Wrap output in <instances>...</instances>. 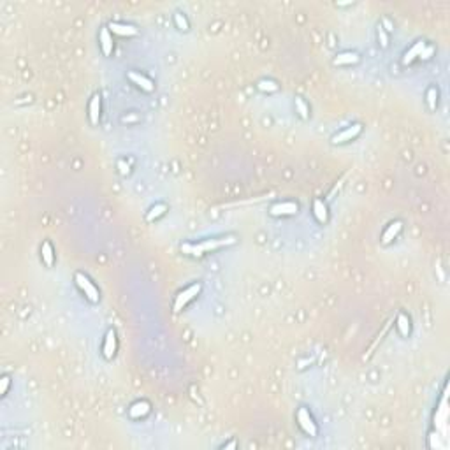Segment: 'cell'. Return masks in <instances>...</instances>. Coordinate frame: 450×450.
I'll list each match as a JSON object with an SVG mask.
<instances>
[{
    "instance_id": "6da1fadb",
    "label": "cell",
    "mask_w": 450,
    "mask_h": 450,
    "mask_svg": "<svg viewBox=\"0 0 450 450\" xmlns=\"http://www.w3.org/2000/svg\"><path fill=\"white\" fill-rule=\"evenodd\" d=\"M236 238L229 236V238H220V239H206L203 243H187L181 244V252L187 253V255H194V257H201L204 253L215 252V250H220V248L227 246V244H234Z\"/></svg>"
},
{
    "instance_id": "7a4b0ae2",
    "label": "cell",
    "mask_w": 450,
    "mask_h": 450,
    "mask_svg": "<svg viewBox=\"0 0 450 450\" xmlns=\"http://www.w3.org/2000/svg\"><path fill=\"white\" fill-rule=\"evenodd\" d=\"M74 280H76L77 287L81 288V292L85 294L86 297H88V301L92 302H99L100 296H99V290H97V287H95L94 283L90 281V278L88 276H85L83 273H76V276H74Z\"/></svg>"
},
{
    "instance_id": "3957f363",
    "label": "cell",
    "mask_w": 450,
    "mask_h": 450,
    "mask_svg": "<svg viewBox=\"0 0 450 450\" xmlns=\"http://www.w3.org/2000/svg\"><path fill=\"white\" fill-rule=\"evenodd\" d=\"M297 424H299V428L306 432L308 436L315 438L317 434H319L317 422L313 420V417H311V413L308 412L306 408H299V412H297Z\"/></svg>"
},
{
    "instance_id": "277c9868",
    "label": "cell",
    "mask_w": 450,
    "mask_h": 450,
    "mask_svg": "<svg viewBox=\"0 0 450 450\" xmlns=\"http://www.w3.org/2000/svg\"><path fill=\"white\" fill-rule=\"evenodd\" d=\"M201 288H203V285L201 283H194V285H190L188 288H185V290H181L178 296H176V299H174V311L178 313V311H181L183 310L187 304H188L192 299H194L195 296H197L199 292H201Z\"/></svg>"
},
{
    "instance_id": "5b68a950",
    "label": "cell",
    "mask_w": 450,
    "mask_h": 450,
    "mask_svg": "<svg viewBox=\"0 0 450 450\" xmlns=\"http://www.w3.org/2000/svg\"><path fill=\"white\" fill-rule=\"evenodd\" d=\"M362 132V125L360 123H354V125L347 127L345 131L338 132L336 135H333V139H331V143L333 144H343V143H348V141L356 139L357 135Z\"/></svg>"
},
{
    "instance_id": "8992f818",
    "label": "cell",
    "mask_w": 450,
    "mask_h": 450,
    "mask_svg": "<svg viewBox=\"0 0 450 450\" xmlns=\"http://www.w3.org/2000/svg\"><path fill=\"white\" fill-rule=\"evenodd\" d=\"M129 79H131V81L134 83L135 86H139L143 92H148V94H151V92L155 90L153 81H151L150 77L144 76V74L137 72V71H131V72H129Z\"/></svg>"
},
{
    "instance_id": "52a82bcc",
    "label": "cell",
    "mask_w": 450,
    "mask_h": 450,
    "mask_svg": "<svg viewBox=\"0 0 450 450\" xmlns=\"http://www.w3.org/2000/svg\"><path fill=\"white\" fill-rule=\"evenodd\" d=\"M297 211H299V206L296 203H278L269 207V213L273 216H288L296 215Z\"/></svg>"
},
{
    "instance_id": "ba28073f",
    "label": "cell",
    "mask_w": 450,
    "mask_h": 450,
    "mask_svg": "<svg viewBox=\"0 0 450 450\" xmlns=\"http://www.w3.org/2000/svg\"><path fill=\"white\" fill-rule=\"evenodd\" d=\"M114 352H116V333H114V329H109L106 338H104V357L111 360L114 357Z\"/></svg>"
},
{
    "instance_id": "9c48e42d",
    "label": "cell",
    "mask_w": 450,
    "mask_h": 450,
    "mask_svg": "<svg viewBox=\"0 0 450 450\" xmlns=\"http://www.w3.org/2000/svg\"><path fill=\"white\" fill-rule=\"evenodd\" d=\"M109 30L112 32V34H116V36H122V37H132V36H137V28L132 27V25H127V23H116V21H111L109 23Z\"/></svg>"
},
{
    "instance_id": "30bf717a",
    "label": "cell",
    "mask_w": 450,
    "mask_h": 450,
    "mask_svg": "<svg viewBox=\"0 0 450 450\" xmlns=\"http://www.w3.org/2000/svg\"><path fill=\"white\" fill-rule=\"evenodd\" d=\"M99 42H100V48H102V53L106 55V56H109V55L112 53V50H114V42H112L111 30H109L108 27H102V30H100Z\"/></svg>"
},
{
    "instance_id": "8fae6325",
    "label": "cell",
    "mask_w": 450,
    "mask_h": 450,
    "mask_svg": "<svg viewBox=\"0 0 450 450\" xmlns=\"http://www.w3.org/2000/svg\"><path fill=\"white\" fill-rule=\"evenodd\" d=\"M88 116H90L92 125H97L100 120V95L95 94L88 104Z\"/></svg>"
},
{
    "instance_id": "7c38bea8",
    "label": "cell",
    "mask_w": 450,
    "mask_h": 450,
    "mask_svg": "<svg viewBox=\"0 0 450 450\" xmlns=\"http://www.w3.org/2000/svg\"><path fill=\"white\" fill-rule=\"evenodd\" d=\"M313 215L320 224H327L329 222V209L327 204L322 201V199H315L313 201Z\"/></svg>"
},
{
    "instance_id": "4fadbf2b",
    "label": "cell",
    "mask_w": 450,
    "mask_h": 450,
    "mask_svg": "<svg viewBox=\"0 0 450 450\" xmlns=\"http://www.w3.org/2000/svg\"><path fill=\"white\" fill-rule=\"evenodd\" d=\"M426 44H428L426 41H417V42H415V44L412 46V48H410V50L405 53V56H403V63H405V65H408V63L413 62L417 56H420V53H422V50L426 48Z\"/></svg>"
},
{
    "instance_id": "5bb4252c",
    "label": "cell",
    "mask_w": 450,
    "mask_h": 450,
    "mask_svg": "<svg viewBox=\"0 0 450 450\" xmlns=\"http://www.w3.org/2000/svg\"><path fill=\"white\" fill-rule=\"evenodd\" d=\"M150 413V403L148 401H137L131 406L129 410V415L132 419H141V417H146Z\"/></svg>"
},
{
    "instance_id": "9a60e30c",
    "label": "cell",
    "mask_w": 450,
    "mask_h": 450,
    "mask_svg": "<svg viewBox=\"0 0 450 450\" xmlns=\"http://www.w3.org/2000/svg\"><path fill=\"white\" fill-rule=\"evenodd\" d=\"M401 229H403V224H401L399 220L389 224V227L385 229V232H383V236H382V243L383 244H389L392 239L397 238V234L401 232Z\"/></svg>"
},
{
    "instance_id": "2e32d148",
    "label": "cell",
    "mask_w": 450,
    "mask_h": 450,
    "mask_svg": "<svg viewBox=\"0 0 450 450\" xmlns=\"http://www.w3.org/2000/svg\"><path fill=\"white\" fill-rule=\"evenodd\" d=\"M360 60V56L354 51H347V53H339L336 55V58L333 60L334 65H352V63H357Z\"/></svg>"
},
{
    "instance_id": "e0dca14e",
    "label": "cell",
    "mask_w": 450,
    "mask_h": 450,
    "mask_svg": "<svg viewBox=\"0 0 450 450\" xmlns=\"http://www.w3.org/2000/svg\"><path fill=\"white\" fill-rule=\"evenodd\" d=\"M41 257H42V262H44L46 266L51 267L55 262V252H53V246H51L50 241H44V243L41 244Z\"/></svg>"
},
{
    "instance_id": "ac0fdd59",
    "label": "cell",
    "mask_w": 450,
    "mask_h": 450,
    "mask_svg": "<svg viewBox=\"0 0 450 450\" xmlns=\"http://www.w3.org/2000/svg\"><path fill=\"white\" fill-rule=\"evenodd\" d=\"M396 325H397V331H399L401 336H408V334L412 333V322H410L408 315H405V313H399V315H397Z\"/></svg>"
},
{
    "instance_id": "d6986e66",
    "label": "cell",
    "mask_w": 450,
    "mask_h": 450,
    "mask_svg": "<svg viewBox=\"0 0 450 450\" xmlns=\"http://www.w3.org/2000/svg\"><path fill=\"white\" fill-rule=\"evenodd\" d=\"M294 106H296V112H297V114H299L302 120H308V116H310V108H308V104L304 102L301 97H296V102H294Z\"/></svg>"
},
{
    "instance_id": "ffe728a7",
    "label": "cell",
    "mask_w": 450,
    "mask_h": 450,
    "mask_svg": "<svg viewBox=\"0 0 450 450\" xmlns=\"http://www.w3.org/2000/svg\"><path fill=\"white\" fill-rule=\"evenodd\" d=\"M257 88L261 92H267V94H275V92L280 90V86L275 81H271V79H261V81L257 83Z\"/></svg>"
},
{
    "instance_id": "44dd1931",
    "label": "cell",
    "mask_w": 450,
    "mask_h": 450,
    "mask_svg": "<svg viewBox=\"0 0 450 450\" xmlns=\"http://www.w3.org/2000/svg\"><path fill=\"white\" fill-rule=\"evenodd\" d=\"M166 204H157V206H153L151 209L148 211V215H146V220L148 222H153V220H157L158 216H162L164 213H166Z\"/></svg>"
},
{
    "instance_id": "7402d4cb",
    "label": "cell",
    "mask_w": 450,
    "mask_h": 450,
    "mask_svg": "<svg viewBox=\"0 0 450 450\" xmlns=\"http://www.w3.org/2000/svg\"><path fill=\"white\" fill-rule=\"evenodd\" d=\"M174 25H176L178 28H180V30H183V32H187V30L190 28L188 21H187V18H185V16H183L181 13H176V14H174Z\"/></svg>"
},
{
    "instance_id": "603a6c76",
    "label": "cell",
    "mask_w": 450,
    "mask_h": 450,
    "mask_svg": "<svg viewBox=\"0 0 450 450\" xmlns=\"http://www.w3.org/2000/svg\"><path fill=\"white\" fill-rule=\"evenodd\" d=\"M436 99H438V90L434 86H431L428 90V104L429 109H436Z\"/></svg>"
},
{
    "instance_id": "cb8c5ba5",
    "label": "cell",
    "mask_w": 450,
    "mask_h": 450,
    "mask_svg": "<svg viewBox=\"0 0 450 450\" xmlns=\"http://www.w3.org/2000/svg\"><path fill=\"white\" fill-rule=\"evenodd\" d=\"M376 34H378V42L382 48H387L389 46V34L385 32V28L382 27V25H378V30H376Z\"/></svg>"
},
{
    "instance_id": "d4e9b609",
    "label": "cell",
    "mask_w": 450,
    "mask_h": 450,
    "mask_svg": "<svg viewBox=\"0 0 450 450\" xmlns=\"http://www.w3.org/2000/svg\"><path fill=\"white\" fill-rule=\"evenodd\" d=\"M0 382H2V385H0V394L5 396V394H7V389H9V385H11V378L9 376H2Z\"/></svg>"
},
{
    "instance_id": "484cf974",
    "label": "cell",
    "mask_w": 450,
    "mask_h": 450,
    "mask_svg": "<svg viewBox=\"0 0 450 450\" xmlns=\"http://www.w3.org/2000/svg\"><path fill=\"white\" fill-rule=\"evenodd\" d=\"M432 53H434V48H432V46H429V44H426V48H424L422 53H420V58H424V60L431 58Z\"/></svg>"
},
{
    "instance_id": "4316f807",
    "label": "cell",
    "mask_w": 450,
    "mask_h": 450,
    "mask_svg": "<svg viewBox=\"0 0 450 450\" xmlns=\"http://www.w3.org/2000/svg\"><path fill=\"white\" fill-rule=\"evenodd\" d=\"M118 167H120V172H122V174H129V172H131L129 166H125V164H123V160H120V162H118Z\"/></svg>"
},
{
    "instance_id": "83f0119b",
    "label": "cell",
    "mask_w": 450,
    "mask_h": 450,
    "mask_svg": "<svg viewBox=\"0 0 450 450\" xmlns=\"http://www.w3.org/2000/svg\"><path fill=\"white\" fill-rule=\"evenodd\" d=\"M236 447H238V445H236V441H230V443H225L222 449H236Z\"/></svg>"
}]
</instances>
